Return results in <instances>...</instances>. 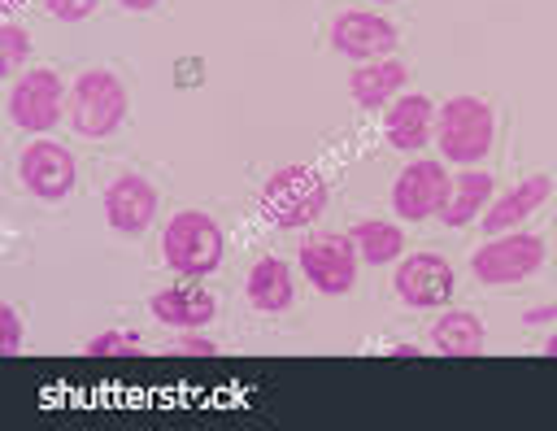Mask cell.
Returning a JSON list of instances; mask_svg holds the SVG:
<instances>
[{
  "mask_svg": "<svg viewBox=\"0 0 557 431\" xmlns=\"http://www.w3.org/2000/svg\"><path fill=\"white\" fill-rule=\"evenodd\" d=\"M70 96H65V83L57 70L48 65H35V70H22L4 96V109H9V122L26 135H44L61 122Z\"/></svg>",
  "mask_w": 557,
  "mask_h": 431,
  "instance_id": "cell-5",
  "label": "cell"
},
{
  "mask_svg": "<svg viewBox=\"0 0 557 431\" xmlns=\"http://www.w3.org/2000/svg\"><path fill=\"white\" fill-rule=\"evenodd\" d=\"M157 218V187L135 174V170H122L109 187H104V222L117 231V235H144Z\"/></svg>",
  "mask_w": 557,
  "mask_h": 431,
  "instance_id": "cell-12",
  "label": "cell"
},
{
  "mask_svg": "<svg viewBox=\"0 0 557 431\" xmlns=\"http://www.w3.org/2000/svg\"><path fill=\"white\" fill-rule=\"evenodd\" d=\"M409 70L392 57H379V61H361L352 74H348V96L361 104V109H383L400 96Z\"/></svg>",
  "mask_w": 557,
  "mask_h": 431,
  "instance_id": "cell-17",
  "label": "cell"
},
{
  "mask_svg": "<svg viewBox=\"0 0 557 431\" xmlns=\"http://www.w3.org/2000/svg\"><path fill=\"white\" fill-rule=\"evenodd\" d=\"M483 344H487V327L470 309H448L431 327V348L444 357H479Z\"/></svg>",
  "mask_w": 557,
  "mask_h": 431,
  "instance_id": "cell-19",
  "label": "cell"
},
{
  "mask_svg": "<svg viewBox=\"0 0 557 431\" xmlns=\"http://www.w3.org/2000/svg\"><path fill=\"white\" fill-rule=\"evenodd\" d=\"M174 353H187V357H213L218 344L205 335V327H196V331H174Z\"/></svg>",
  "mask_w": 557,
  "mask_h": 431,
  "instance_id": "cell-24",
  "label": "cell"
},
{
  "mask_svg": "<svg viewBox=\"0 0 557 431\" xmlns=\"http://www.w3.org/2000/svg\"><path fill=\"white\" fill-rule=\"evenodd\" d=\"M544 266V239L531 231H500L487 244H479L470 253V274L483 287H505V283H522Z\"/></svg>",
  "mask_w": 557,
  "mask_h": 431,
  "instance_id": "cell-6",
  "label": "cell"
},
{
  "mask_svg": "<svg viewBox=\"0 0 557 431\" xmlns=\"http://www.w3.org/2000/svg\"><path fill=\"white\" fill-rule=\"evenodd\" d=\"M396 26L379 13H366V9H344L335 22H331V48L348 61H379L396 48Z\"/></svg>",
  "mask_w": 557,
  "mask_h": 431,
  "instance_id": "cell-11",
  "label": "cell"
},
{
  "mask_svg": "<svg viewBox=\"0 0 557 431\" xmlns=\"http://www.w3.org/2000/svg\"><path fill=\"white\" fill-rule=\"evenodd\" d=\"M379 4H392V0H379Z\"/></svg>",
  "mask_w": 557,
  "mask_h": 431,
  "instance_id": "cell-31",
  "label": "cell"
},
{
  "mask_svg": "<svg viewBox=\"0 0 557 431\" xmlns=\"http://www.w3.org/2000/svg\"><path fill=\"white\" fill-rule=\"evenodd\" d=\"M244 292H248V305L257 313H283V309H292V300H296L292 266L283 257H257L252 270H248Z\"/></svg>",
  "mask_w": 557,
  "mask_h": 431,
  "instance_id": "cell-16",
  "label": "cell"
},
{
  "mask_svg": "<svg viewBox=\"0 0 557 431\" xmlns=\"http://www.w3.org/2000/svg\"><path fill=\"white\" fill-rule=\"evenodd\" d=\"M448 196H453V178H448L444 161H431V157L409 161L396 174V183H392V209L405 222L440 218V209L448 205Z\"/></svg>",
  "mask_w": 557,
  "mask_h": 431,
  "instance_id": "cell-8",
  "label": "cell"
},
{
  "mask_svg": "<svg viewBox=\"0 0 557 431\" xmlns=\"http://www.w3.org/2000/svg\"><path fill=\"white\" fill-rule=\"evenodd\" d=\"M91 357H135L139 353V335L135 331H100V335H91L87 344H83Z\"/></svg>",
  "mask_w": 557,
  "mask_h": 431,
  "instance_id": "cell-22",
  "label": "cell"
},
{
  "mask_svg": "<svg viewBox=\"0 0 557 431\" xmlns=\"http://www.w3.org/2000/svg\"><path fill=\"white\" fill-rule=\"evenodd\" d=\"M544 357H557V331L544 340Z\"/></svg>",
  "mask_w": 557,
  "mask_h": 431,
  "instance_id": "cell-29",
  "label": "cell"
},
{
  "mask_svg": "<svg viewBox=\"0 0 557 431\" xmlns=\"http://www.w3.org/2000/svg\"><path fill=\"white\" fill-rule=\"evenodd\" d=\"M392 287L409 309H444L453 300L457 274L440 253H413V257H405L396 266Z\"/></svg>",
  "mask_w": 557,
  "mask_h": 431,
  "instance_id": "cell-10",
  "label": "cell"
},
{
  "mask_svg": "<svg viewBox=\"0 0 557 431\" xmlns=\"http://www.w3.org/2000/svg\"><path fill=\"white\" fill-rule=\"evenodd\" d=\"M548 196H553V178H548V174H527V178H518L509 192H500V196L483 209V231H487V235L518 231Z\"/></svg>",
  "mask_w": 557,
  "mask_h": 431,
  "instance_id": "cell-15",
  "label": "cell"
},
{
  "mask_svg": "<svg viewBox=\"0 0 557 431\" xmlns=\"http://www.w3.org/2000/svg\"><path fill=\"white\" fill-rule=\"evenodd\" d=\"M122 9H131V13H148V9H157L161 0H117Z\"/></svg>",
  "mask_w": 557,
  "mask_h": 431,
  "instance_id": "cell-27",
  "label": "cell"
},
{
  "mask_svg": "<svg viewBox=\"0 0 557 431\" xmlns=\"http://www.w3.org/2000/svg\"><path fill=\"white\" fill-rule=\"evenodd\" d=\"M326 200H331L326 178H322L313 165H300V161L278 165V170L261 183V192H257L261 218H265L270 226H278V231H300V226L318 222V218L326 213Z\"/></svg>",
  "mask_w": 557,
  "mask_h": 431,
  "instance_id": "cell-1",
  "label": "cell"
},
{
  "mask_svg": "<svg viewBox=\"0 0 557 431\" xmlns=\"http://www.w3.org/2000/svg\"><path fill=\"white\" fill-rule=\"evenodd\" d=\"M383 135L396 152H418L435 139V100L422 96V91H405L387 104V118H383Z\"/></svg>",
  "mask_w": 557,
  "mask_h": 431,
  "instance_id": "cell-13",
  "label": "cell"
},
{
  "mask_svg": "<svg viewBox=\"0 0 557 431\" xmlns=\"http://www.w3.org/2000/svg\"><path fill=\"white\" fill-rule=\"evenodd\" d=\"M22 353V313L17 305H0V357H17Z\"/></svg>",
  "mask_w": 557,
  "mask_h": 431,
  "instance_id": "cell-23",
  "label": "cell"
},
{
  "mask_svg": "<svg viewBox=\"0 0 557 431\" xmlns=\"http://www.w3.org/2000/svg\"><path fill=\"white\" fill-rule=\"evenodd\" d=\"M226 239L218 218H209L205 209H183L165 222L161 231V257L178 279H205L222 266Z\"/></svg>",
  "mask_w": 557,
  "mask_h": 431,
  "instance_id": "cell-3",
  "label": "cell"
},
{
  "mask_svg": "<svg viewBox=\"0 0 557 431\" xmlns=\"http://www.w3.org/2000/svg\"><path fill=\"white\" fill-rule=\"evenodd\" d=\"M496 113L483 96H453L435 109V144L453 165H479L492 152Z\"/></svg>",
  "mask_w": 557,
  "mask_h": 431,
  "instance_id": "cell-2",
  "label": "cell"
},
{
  "mask_svg": "<svg viewBox=\"0 0 557 431\" xmlns=\"http://www.w3.org/2000/svg\"><path fill=\"white\" fill-rule=\"evenodd\" d=\"M100 0H44V9L57 17V22H83L96 13Z\"/></svg>",
  "mask_w": 557,
  "mask_h": 431,
  "instance_id": "cell-25",
  "label": "cell"
},
{
  "mask_svg": "<svg viewBox=\"0 0 557 431\" xmlns=\"http://www.w3.org/2000/svg\"><path fill=\"white\" fill-rule=\"evenodd\" d=\"M348 239L357 244V257L366 266H387V261H396L405 253V231L396 222H383V218H361L348 231Z\"/></svg>",
  "mask_w": 557,
  "mask_h": 431,
  "instance_id": "cell-20",
  "label": "cell"
},
{
  "mask_svg": "<svg viewBox=\"0 0 557 431\" xmlns=\"http://www.w3.org/2000/svg\"><path fill=\"white\" fill-rule=\"evenodd\" d=\"M387 353H392V357H422V348H418V344H392Z\"/></svg>",
  "mask_w": 557,
  "mask_h": 431,
  "instance_id": "cell-28",
  "label": "cell"
},
{
  "mask_svg": "<svg viewBox=\"0 0 557 431\" xmlns=\"http://www.w3.org/2000/svg\"><path fill=\"white\" fill-rule=\"evenodd\" d=\"M148 313L161 322V327H174V331H196V327H209L213 313H218V296L205 292V287H191V283H178V287H161L148 296Z\"/></svg>",
  "mask_w": 557,
  "mask_h": 431,
  "instance_id": "cell-14",
  "label": "cell"
},
{
  "mask_svg": "<svg viewBox=\"0 0 557 431\" xmlns=\"http://www.w3.org/2000/svg\"><path fill=\"white\" fill-rule=\"evenodd\" d=\"M492 192H496L492 174L466 165V170L453 178V196H448V205L440 209V222L453 226V231H457V226H470V222L483 218V209L492 205Z\"/></svg>",
  "mask_w": 557,
  "mask_h": 431,
  "instance_id": "cell-18",
  "label": "cell"
},
{
  "mask_svg": "<svg viewBox=\"0 0 557 431\" xmlns=\"http://www.w3.org/2000/svg\"><path fill=\"white\" fill-rule=\"evenodd\" d=\"M17 174H22V187L35 196V200H65L78 183V161L65 144L57 139H30L17 157Z\"/></svg>",
  "mask_w": 557,
  "mask_h": 431,
  "instance_id": "cell-9",
  "label": "cell"
},
{
  "mask_svg": "<svg viewBox=\"0 0 557 431\" xmlns=\"http://www.w3.org/2000/svg\"><path fill=\"white\" fill-rule=\"evenodd\" d=\"M126 109H131V96H126V83L96 65V70H83L74 83H70V126L74 135L83 139H104L113 135L122 122H126Z\"/></svg>",
  "mask_w": 557,
  "mask_h": 431,
  "instance_id": "cell-4",
  "label": "cell"
},
{
  "mask_svg": "<svg viewBox=\"0 0 557 431\" xmlns=\"http://www.w3.org/2000/svg\"><path fill=\"white\" fill-rule=\"evenodd\" d=\"M305 279L322 292V296H348L352 283H357V244L348 235H335V231H322V235H309L296 253Z\"/></svg>",
  "mask_w": 557,
  "mask_h": 431,
  "instance_id": "cell-7",
  "label": "cell"
},
{
  "mask_svg": "<svg viewBox=\"0 0 557 431\" xmlns=\"http://www.w3.org/2000/svg\"><path fill=\"white\" fill-rule=\"evenodd\" d=\"M522 322H527V327H544V322H557V300H548V305H531V309L522 313Z\"/></svg>",
  "mask_w": 557,
  "mask_h": 431,
  "instance_id": "cell-26",
  "label": "cell"
},
{
  "mask_svg": "<svg viewBox=\"0 0 557 431\" xmlns=\"http://www.w3.org/2000/svg\"><path fill=\"white\" fill-rule=\"evenodd\" d=\"M30 52V35L17 22H0V74H22Z\"/></svg>",
  "mask_w": 557,
  "mask_h": 431,
  "instance_id": "cell-21",
  "label": "cell"
},
{
  "mask_svg": "<svg viewBox=\"0 0 557 431\" xmlns=\"http://www.w3.org/2000/svg\"><path fill=\"white\" fill-rule=\"evenodd\" d=\"M22 4H26V0H0V9H4V13H17Z\"/></svg>",
  "mask_w": 557,
  "mask_h": 431,
  "instance_id": "cell-30",
  "label": "cell"
}]
</instances>
